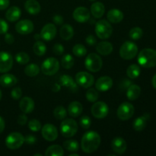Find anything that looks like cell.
Listing matches in <instances>:
<instances>
[{"label": "cell", "instance_id": "obj_44", "mask_svg": "<svg viewBox=\"0 0 156 156\" xmlns=\"http://www.w3.org/2000/svg\"><path fill=\"white\" fill-rule=\"evenodd\" d=\"M11 96L15 100H18L19 98H21V97L22 96V91H21V88L16 87V88H13L11 91Z\"/></svg>", "mask_w": 156, "mask_h": 156}, {"label": "cell", "instance_id": "obj_27", "mask_svg": "<svg viewBox=\"0 0 156 156\" xmlns=\"http://www.w3.org/2000/svg\"><path fill=\"white\" fill-rule=\"evenodd\" d=\"M105 12V7L103 3L96 2L91 6V13L95 18H100L104 15Z\"/></svg>", "mask_w": 156, "mask_h": 156}, {"label": "cell", "instance_id": "obj_42", "mask_svg": "<svg viewBox=\"0 0 156 156\" xmlns=\"http://www.w3.org/2000/svg\"><path fill=\"white\" fill-rule=\"evenodd\" d=\"M28 128L33 132H38L41 129V123L38 120L32 119L29 121Z\"/></svg>", "mask_w": 156, "mask_h": 156}, {"label": "cell", "instance_id": "obj_20", "mask_svg": "<svg viewBox=\"0 0 156 156\" xmlns=\"http://www.w3.org/2000/svg\"><path fill=\"white\" fill-rule=\"evenodd\" d=\"M59 82H60V85L62 86L66 87L70 91H73V92L78 91L77 83L69 75H63V76H61L60 79H59Z\"/></svg>", "mask_w": 156, "mask_h": 156}, {"label": "cell", "instance_id": "obj_36", "mask_svg": "<svg viewBox=\"0 0 156 156\" xmlns=\"http://www.w3.org/2000/svg\"><path fill=\"white\" fill-rule=\"evenodd\" d=\"M74 59L70 54H66L63 56V57L62 58V60H61V64H62V67L64 69H71L74 65Z\"/></svg>", "mask_w": 156, "mask_h": 156}, {"label": "cell", "instance_id": "obj_2", "mask_svg": "<svg viewBox=\"0 0 156 156\" xmlns=\"http://www.w3.org/2000/svg\"><path fill=\"white\" fill-rule=\"evenodd\" d=\"M137 61L144 68L156 66V50L149 48L143 49L139 53Z\"/></svg>", "mask_w": 156, "mask_h": 156}, {"label": "cell", "instance_id": "obj_60", "mask_svg": "<svg viewBox=\"0 0 156 156\" xmlns=\"http://www.w3.org/2000/svg\"><path fill=\"white\" fill-rule=\"evenodd\" d=\"M89 1H91V2H95L96 0H89Z\"/></svg>", "mask_w": 156, "mask_h": 156}, {"label": "cell", "instance_id": "obj_33", "mask_svg": "<svg viewBox=\"0 0 156 156\" xmlns=\"http://www.w3.org/2000/svg\"><path fill=\"white\" fill-rule=\"evenodd\" d=\"M41 69L37 64L31 63L27 65L24 69V73L29 77H34L39 74Z\"/></svg>", "mask_w": 156, "mask_h": 156}, {"label": "cell", "instance_id": "obj_18", "mask_svg": "<svg viewBox=\"0 0 156 156\" xmlns=\"http://www.w3.org/2000/svg\"><path fill=\"white\" fill-rule=\"evenodd\" d=\"M111 147L114 152L118 155H122L126 152L127 145H126V142L122 137L117 136L112 140Z\"/></svg>", "mask_w": 156, "mask_h": 156}, {"label": "cell", "instance_id": "obj_24", "mask_svg": "<svg viewBox=\"0 0 156 156\" xmlns=\"http://www.w3.org/2000/svg\"><path fill=\"white\" fill-rule=\"evenodd\" d=\"M18 82V79L14 75L4 74L0 76V85L5 88H9L15 85Z\"/></svg>", "mask_w": 156, "mask_h": 156}, {"label": "cell", "instance_id": "obj_53", "mask_svg": "<svg viewBox=\"0 0 156 156\" xmlns=\"http://www.w3.org/2000/svg\"><path fill=\"white\" fill-rule=\"evenodd\" d=\"M5 123L4 120L2 117H0V134L3 132L5 129Z\"/></svg>", "mask_w": 156, "mask_h": 156}, {"label": "cell", "instance_id": "obj_30", "mask_svg": "<svg viewBox=\"0 0 156 156\" xmlns=\"http://www.w3.org/2000/svg\"><path fill=\"white\" fill-rule=\"evenodd\" d=\"M147 120L148 117H146V115L137 117L133 121V129L136 131H138V132L143 130L146 128V124H147Z\"/></svg>", "mask_w": 156, "mask_h": 156}, {"label": "cell", "instance_id": "obj_41", "mask_svg": "<svg viewBox=\"0 0 156 156\" xmlns=\"http://www.w3.org/2000/svg\"><path fill=\"white\" fill-rule=\"evenodd\" d=\"M99 94L97 90L94 88H90L86 92V98L89 102H96L98 99Z\"/></svg>", "mask_w": 156, "mask_h": 156}, {"label": "cell", "instance_id": "obj_59", "mask_svg": "<svg viewBox=\"0 0 156 156\" xmlns=\"http://www.w3.org/2000/svg\"><path fill=\"white\" fill-rule=\"evenodd\" d=\"M2 91H1V90H0V100H1V98H2Z\"/></svg>", "mask_w": 156, "mask_h": 156}, {"label": "cell", "instance_id": "obj_58", "mask_svg": "<svg viewBox=\"0 0 156 156\" xmlns=\"http://www.w3.org/2000/svg\"><path fill=\"white\" fill-rule=\"evenodd\" d=\"M42 156V155H41V154H35L34 155V156Z\"/></svg>", "mask_w": 156, "mask_h": 156}, {"label": "cell", "instance_id": "obj_21", "mask_svg": "<svg viewBox=\"0 0 156 156\" xmlns=\"http://www.w3.org/2000/svg\"><path fill=\"white\" fill-rule=\"evenodd\" d=\"M107 18L108 21L114 24H118L121 22L123 19V14L120 10L117 9H111L107 14Z\"/></svg>", "mask_w": 156, "mask_h": 156}, {"label": "cell", "instance_id": "obj_19", "mask_svg": "<svg viewBox=\"0 0 156 156\" xmlns=\"http://www.w3.org/2000/svg\"><path fill=\"white\" fill-rule=\"evenodd\" d=\"M34 101L31 98L24 97L21 100L19 104V107L21 111L24 114L31 113L34 109Z\"/></svg>", "mask_w": 156, "mask_h": 156}, {"label": "cell", "instance_id": "obj_34", "mask_svg": "<svg viewBox=\"0 0 156 156\" xmlns=\"http://www.w3.org/2000/svg\"><path fill=\"white\" fill-rule=\"evenodd\" d=\"M33 50L35 54L37 56H44L47 51V47H46L44 43H43L42 41H37L34 44Z\"/></svg>", "mask_w": 156, "mask_h": 156}, {"label": "cell", "instance_id": "obj_23", "mask_svg": "<svg viewBox=\"0 0 156 156\" xmlns=\"http://www.w3.org/2000/svg\"><path fill=\"white\" fill-rule=\"evenodd\" d=\"M21 15V11L17 6H12L7 10L5 13L6 19L11 22H15L18 21Z\"/></svg>", "mask_w": 156, "mask_h": 156}, {"label": "cell", "instance_id": "obj_9", "mask_svg": "<svg viewBox=\"0 0 156 156\" xmlns=\"http://www.w3.org/2000/svg\"><path fill=\"white\" fill-rule=\"evenodd\" d=\"M134 114V107L129 102H123L117 109V117L120 120H128Z\"/></svg>", "mask_w": 156, "mask_h": 156}, {"label": "cell", "instance_id": "obj_37", "mask_svg": "<svg viewBox=\"0 0 156 156\" xmlns=\"http://www.w3.org/2000/svg\"><path fill=\"white\" fill-rule=\"evenodd\" d=\"M66 115V110L63 106H57L53 111V116L57 120H64Z\"/></svg>", "mask_w": 156, "mask_h": 156}, {"label": "cell", "instance_id": "obj_31", "mask_svg": "<svg viewBox=\"0 0 156 156\" xmlns=\"http://www.w3.org/2000/svg\"><path fill=\"white\" fill-rule=\"evenodd\" d=\"M64 155V150L59 145H53L48 147L46 150V156H62Z\"/></svg>", "mask_w": 156, "mask_h": 156}, {"label": "cell", "instance_id": "obj_55", "mask_svg": "<svg viewBox=\"0 0 156 156\" xmlns=\"http://www.w3.org/2000/svg\"><path fill=\"white\" fill-rule=\"evenodd\" d=\"M152 85H153L154 88L156 89V74L152 78Z\"/></svg>", "mask_w": 156, "mask_h": 156}, {"label": "cell", "instance_id": "obj_32", "mask_svg": "<svg viewBox=\"0 0 156 156\" xmlns=\"http://www.w3.org/2000/svg\"><path fill=\"white\" fill-rule=\"evenodd\" d=\"M140 67L136 64H132L129 66L126 70V75L130 79H136L140 75Z\"/></svg>", "mask_w": 156, "mask_h": 156}, {"label": "cell", "instance_id": "obj_43", "mask_svg": "<svg viewBox=\"0 0 156 156\" xmlns=\"http://www.w3.org/2000/svg\"><path fill=\"white\" fill-rule=\"evenodd\" d=\"M79 123H80V126H82L83 129H89L90 126H91V119L88 116H83L82 118L79 120Z\"/></svg>", "mask_w": 156, "mask_h": 156}, {"label": "cell", "instance_id": "obj_57", "mask_svg": "<svg viewBox=\"0 0 156 156\" xmlns=\"http://www.w3.org/2000/svg\"><path fill=\"white\" fill-rule=\"evenodd\" d=\"M69 156H79V154H76V153H71L69 155Z\"/></svg>", "mask_w": 156, "mask_h": 156}, {"label": "cell", "instance_id": "obj_15", "mask_svg": "<svg viewBox=\"0 0 156 156\" xmlns=\"http://www.w3.org/2000/svg\"><path fill=\"white\" fill-rule=\"evenodd\" d=\"M73 18L77 22L85 23L90 19V12L85 7H78L73 12Z\"/></svg>", "mask_w": 156, "mask_h": 156}, {"label": "cell", "instance_id": "obj_28", "mask_svg": "<svg viewBox=\"0 0 156 156\" xmlns=\"http://www.w3.org/2000/svg\"><path fill=\"white\" fill-rule=\"evenodd\" d=\"M141 94V88L137 85H130L126 91V96L130 101H135Z\"/></svg>", "mask_w": 156, "mask_h": 156}, {"label": "cell", "instance_id": "obj_26", "mask_svg": "<svg viewBox=\"0 0 156 156\" xmlns=\"http://www.w3.org/2000/svg\"><path fill=\"white\" fill-rule=\"evenodd\" d=\"M24 8L30 15H37L41 10V5L36 0H27L24 4Z\"/></svg>", "mask_w": 156, "mask_h": 156}, {"label": "cell", "instance_id": "obj_10", "mask_svg": "<svg viewBox=\"0 0 156 156\" xmlns=\"http://www.w3.org/2000/svg\"><path fill=\"white\" fill-rule=\"evenodd\" d=\"M76 82L82 88H88L93 85L94 79L92 75L87 72H79L76 75Z\"/></svg>", "mask_w": 156, "mask_h": 156}, {"label": "cell", "instance_id": "obj_56", "mask_svg": "<svg viewBox=\"0 0 156 156\" xmlns=\"http://www.w3.org/2000/svg\"><path fill=\"white\" fill-rule=\"evenodd\" d=\"M34 38H36L37 40H39L40 38H41V34H36L34 35Z\"/></svg>", "mask_w": 156, "mask_h": 156}, {"label": "cell", "instance_id": "obj_3", "mask_svg": "<svg viewBox=\"0 0 156 156\" xmlns=\"http://www.w3.org/2000/svg\"><path fill=\"white\" fill-rule=\"evenodd\" d=\"M96 35L100 39L106 40L111 36L113 33V27L108 21L105 19L100 20L95 24Z\"/></svg>", "mask_w": 156, "mask_h": 156}, {"label": "cell", "instance_id": "obj_13", "mask_svg": "<svg viewBox=\"0 0 156 156\" xmlns=\"http://www.w3.org/2000/svg\"><path fill=\"white\" fill-rule=\"evenodd\" d=\"M41 133L44 140L49 142H53L58 137V130L54 125L51 123H47L43 126L41 129Z\"/></svg>", "mask_w": 156, "mask_h": 156}, {"label": "cell", "instance_id": "obj_11", "mask_svg": "<svg viewBox=\"0 0 156 156\" xmlns=\"http://www.w3.org/2000/svg\"><path fill=\"white\" fill-rule=\"evenodd\" d=\"M109 112V108L106 103L103 101H98L91 107V114L95 118L102 119L107 117Z\"/></svg>", "mask_w": 156, "mask_h": 156}, {"label": "cell", "instance_id": "obj_52", "mask_svg": "<svg viewBox=\"0 0 156 156\" xmlns=\"http://www.w3.org/2000/svg\"><path fill=\"white\" fill-rule=\"evenodd\" d=\"M9 0H0V10H5L9 5Z\"/></svg>", "mask_w": 156, "mask_h": 156}, {"label": "cell", "instance_id": "obj_4", "mask_svg": "<svg viewBox=\"0 0 156 156\" xmlns=\"http://www.w3.org/2000/svg\"><path fill=\"white\" fill-rule=\"evenodd\" d=\"M85 68L90 72L92 73H97L100 71L101 69L103 66V61L100 56L97 53H90L87 56L86 59L85 60Z\"/></svg>", "mask_w": 156, "mask_h": 156}, {"label": "cell", "instance_id": "obj_51", "mask_svg": "<svg viewBox=\"0 0 156 156\" xmlns=\"http://www.w3.org/2000/svg\"><path fill=\"white\" fill-rule=\"evenodd\" d=\"M5 42L7 44H12L15 41V38H14V36L12 34L5 33Z\"/></svg>", "mask_w": 156, "mask_h": 156}, {"label": "cell", "instance_id": "obj_49", "mask_svg": "<svg viewBox=\"0 0 156 156\" xmlns=\"http://www.w3.org/2000/svg\"><path fill=\"white\" fill-rule=\"evenodd\" d=\"M85 41H86V43L88 44V45L89 46H94L96 44V43H97L96 38L94 37V36H93V35L91 34L88 35V36L87 37L86 39H85Z\"/></svg>", "mask_w": 156, "mask_h": 156}, {"label": "cell", "instance_id": "obj_39", "mask_svg": "<svg viewBox=\"0 0 156 156\" xmlns=\"http://www.w3.org/2000/svg\"><path fill=\"white\" fill-rule=\"evenodd\" d=\"M73 53L75 56H78V57H82L86 55L87 53V49L84 45L80 44H76L73 48Z\"/></svg>", "mask_w": 156, "mask_h": 156}, {"label": "cell", "instance_id": "obj_47", "mask_svg": "<svg viewBox=\"0 0 156 156\" xmlns=\"http://www.w3.org/2000/svg\"><path fill=\"white\" fill-rule=\"evenodd\" d=\"M24 142H25L27 145L32 146V145H34L37 142V139L34 136L27 135V136L24 137Z\"/></svg>", "mask_w": 156, "mask_h": 156}, {"label": "cell", "instance_id": "obj_6", "mask_svg": "<svg viewBox=\"0 0 156 156\" xmlns=\"http://www.w3.org/2000/svg\"><path fill=\"white\" fill-rule=\"evenodd\" d=\"M78 131V124L73 119H66L60 124V133L64 137L69 138L76 135Z\"/></svg>", "mask_w": 156, "mask_h": 156}, {"label": "cell", "instance_id": "obj_5", "mask_svg": "<svg viewBox=\"0 0 156 156\" xmlns=\"http://www.w3.org/2000/svg\"><path fill=\"white\" fill-rule=\"evenodd\" d=\"M138 53L136 44L131 41H126L120 49V56L122 59L129 60L135 57Z\"/></svg>", "mask_w": 156, "mask_h": 156}, {"label": "cell", "instance_id": "obj_46", "mask_svg": "<svg viewBox=\"0 0 156 156\" xmlns=\"http://www.w3.org/2000/svg\"><path fill=\"white\" fill-rule=\"evenodd\" d=\"M53 50L55 54L59 56V55H62L64 53V47L62 44H56L53 46Z\"/></svg>", "mask_w": 156, "mask_h": 156}, {"label": "cell", "instance_id": "obj_7", "mask_svg": "<svg viewBox=\"0 0 156 156\" xmlns=\"http://www.w3.org/2000/svg\"><path fill=\"white\" fill-rule=\"evenodd\" d=\"M59 69V62L56 58L50 57L44 61L41 66V71L46 76H53L56 74Z\"/></svg>", "mask_w": 156, "mask_h": 156}, {"label": "cell", "instance_id": "obj_17", "mask_svg": "<svg viewBox=\"0 0 156 156\" xmlns=\"http://www.w3.org/2000/svg\"><path fill=\"white\" fill-rule=\"evenodd\" d=\"M113 86V80L109 76H102L100 77L95 83V88L98 91H107Z\"/></svg>", "mask_w": 156, "mask_h": 156}, {"label": "cell", "instance_id": "obj_22", "mask_svg": "<svg viewBox=\"0 0 156 156\" xmlns=\"http://www.w3.org/2000/svg\"><path fill=\"white\" fill-rule=\"evenodd\" d=\"M96 50L102 56H108L112 53L113 45L108 41H101L96 45Z\"/></svg>", "mask_w": 156, "mask_h": 156}, {"label": "cell", "instance_id": "obj_45", "mask_svg": "<svg viewBox=\"0 0 156 156\" xmlns=\"http://www.w3.org/2000/svg\"><path fill=\"white\" fill-rule=\"evenodd\" d=\"M8 30H9V24L5 20L0 18V34L7 33Z\"/></svg>", "mask_w": 156, "mask_h": 156}, {"label": "cell", "instance_id": "obj_1", "mask_svg": "<svg viewBox=\"0 0 156 156\" xmlns=\"http://www.w3.org/2000/svg\"><path fill=\"white\" fill-rule=\"evenodd\" d=\"M101 136L95 131H88L83 135L81 146L85 153H92L98 149L101 144Z\"/></svg>", "mask_w": 156, "mask_h": 156}, {"label": "cell", "instance_id": "obj_25", "mask_svg": "<svg viewBox=\"0 0 156 156\" xmlns=\"http://www.w3.org/2000/svg\"><path fill=\"white\" fill-rule=\"evenodd\" d=\"M83 111V107L79 101H73L68 107V112L71 117H77L82 114Z\"/></svg>", "mask_w": 156, "mask_h": 156}, {"label": "cell", "instance_id": "obj_38", "mask_svg": "<svg viewBox=\"0 0 156 156\" xmlns=\"http://www.w3.org/2000/svg\"><path fill=\"white\" fill-rule=\"evenodd\" d=\"M15 60L20 65H24L29 62L30 56L25 52H19L15 55Z\"/></svg>", "mask_w": 156, "mask_h": 156}, {"label": "cell", "instance_id": "obj_35", "mask_svg": "<svg viewBox=\"0 0 156 156\" xmlns=\"http://www.w3.org/2000/svg\"><path fill=\"white\" fill-rule=\"evenodd\" d=\"M63 146L67 151L72 152H77L79 150V143H78L77 141L73 140H66L63 143Z\"/></svg>", "mask_w": 156, "mask_h": 156}, {"label": "cell", "instance_id": "obj_29", "mask_svg": "<svg viewBox=\"0 0 156 156\" xmlns=\"http://www.w3.org/2000/svg\"><path fill=\"white\" fill-rule=\"evenodd\" d=\"M59 34L62 39L65 41H69L72 39L74 35V30L73 27L69 24H64L61 27L60 30H59Z\"/></svg>", "mask_w": 156, "mask_h": 156}, {"label": "cell", "instance_id": "obj_48", "mask_svg": "<svg viewBox=\"0 0 156 156\" xmlns=\"http://www.w3.org/2000/svg\"><path fill=\"white\" fill-rule=\"evenodd\" d=\"M27 117L24 113L18 116V120H17L18 123L19 125H21V126H24V125H25L26 123H27Z\"/></svg>", "mask_w": 156, "mask_h": 156}, {"label": "cell", "instance_id": "obj_12", "mask_svg": "<svg viewBox=\"0 0 156 156\" xmlns=\"http://www.w3.org/2000/svg\"><path fill=\"white\" fill-rule=\"evenodd\" d=\"M13 58L8 52H0V73H5L12 68Z\"/></svg>", "mask_w": 156, "mask_h": 156}, {"label": "cell", "instance_id": "obj_40", "mask_svg": "<svg viewBox=\"0 0 156 156\" xmlns=\"http://www.w3.org/2000/svg\"><path fill=\"white\" fill-rule=\"evenodd\" d=\"M143 31L142 30V28H140V27H133L130 30H129V37L132 40L134 41H137V40L140 39V38L143 37Z\"/></svg>", "mask_w": 156, "mask_h": 156}, {"label": "cell", "instance_id": "obj_50", "mask_svg": "<svg viewBox=\"0 0 156 156\" xmlns=\"http://www.w3.org/2000/svg\"><path fill=\"white\" fill-rule=\"evenodd\" d=\"M53 21L57 25H61L63 23V18L60 15H55L53 17Z\"/></svg>", "mask_w": 156, "mask_h": 156}, {"label": "cell", "instance_id": "obj_14", "mask_svg": "<svg viewBox=\"0 0 156 156\" xmlns=\"http://www.w3.org/2000/svg\"><path fill=\"white\" fill-rule=\"evenodd\" d=\"M15 30L20 34L27 35L33 32L34 24L31 21L27 19L21 20L15 24Z\"/></svg>", "mask_w": 156, "mask_h": 156}, {"label": "cell", "instance_id": "obj_8", "mask_svg": "<svg viewBox=\"0 0 156 156\" xmlns=\"http://www.w3.org/2000/svg\"><path fill=\"white\" fill-rule=\"evenodd\" d=\"M24 143V137L20 133L14 132L9 134L5 140V145L9 149H19Z\"/></svg>", "mask_w": 156, "mask_h": 156}, {"label": "cell", "instance_id": "obj_54", "mask_svg": "<svg viewBox=\"0 0 156 156\" xmlns=\"http://www.w3.org/2000/svg\"><path fill=\"white\" fill-rule=\"evenodd\" d=\"M52 91H54V92H58L59 91H60V85L56 83L53 85V88H52Z\"/></svg>", "mask_w": 156, "mask_h": 156}, {"label": "cell", "instance_id": "obj_16", "mask_svg": "<svg viewBox=\"0 0 156 156\" xmlns=\"http://www.w3.org/2000/svg\"><path fill=\"white\" fill-rule=\"evenodd\" d=\"M56 27L53 24H47L44 26L41 31V36L43 40L46 41H50L56 37Z\"/></svg>", "mask_w": 156, "mask_h": 156}]
</instances>
